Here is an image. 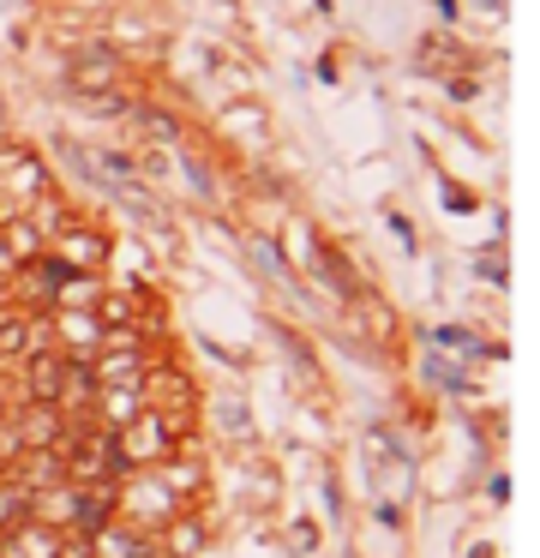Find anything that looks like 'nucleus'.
Returning a JSON list of instances; mask_svg holds the SVG:
<instances>
[{
  "mask_svg": "<svg viewBox=\"0 0 540 558\" xmlns=\"http://www.w3.org/2000/svg\"><path fill=\"white\" fill-rule=\"evenodd\" d=\"M379 522H384V529H403V505H396V498H384V505H379Z\"/></svg>",
  "mask_w": 540,
  "mask_h": 558,
  "instance_id": "22",
  "label": "nucleus"
},
{
  "mask_svg": "<svg viewBox=\"0 0 540 558\" xmlns=\"http://www.w3.org/2000/svg\"><path fill=\"white\" fill-rule=\"evenodd\" d=\"M120 121H127L139 138H151V145H163V150L187 138V126H180L175 114L163 109V102H127V114H120Z\"/></svg>",
  "mask_w": 540,
  "mask_h": 558,
  "instance_id": "15",
  "label": "nucleus"
},
{
  "mask_svg": "<svg viewBox=\"0 0 540 558\" xmlns=\"http://www.w3.org/2000/svg\"><path fill=\"white\" fill-rule=\"evenodd\" d=\"M7 457H12V450H7V445H0V469H7Z\"/></svg>",
  "mask_w": 540,
  "mask_h": 558,
  "instance_id": "25",
  "label": "nucleus"
},
{
  "mask_svg": "<svg viewBox=\"0 0 540 558\" xmlns=\"http://www.w3.org/2000/svg\"><path fill=\"white\" fill-rule=\"evenodd\" d=\"M288 546L295 553H319V529L312 522H288Z\"/></svg>",
  "mask_w": 540,
  "mask_h": 558,
  "instance_id": "21",
  "label": "nucleus"
},
{
  "mask_svg": "<svg viewBox=\"0 0 540 558\" xmlns=\"http://www.w3.org/2000/svg\"><path fill=\"white\" fill-rule=\"evenodd\" d=\"M12 373H19V402H55L60 385H67V354L43 349V354H31V361H19Z\"/></svg>",
  "mask_w": 540,
  "mask_h": 558,
  "instance_id": "8",
  "label": "nucleus"
},
{
  "mask_svg": "<svg viewBox=\"0 0 540 558\" xmlns=\"http://www.w3.org/2000/svg\"><path fill=\"white\" fill-rule=\"evenodd\" d=\"M67 85L79 97H115V90H127V61H120L115 43H84L67 61Z\"/></svg>",
  "mask_w": 540,
  "mask_h": 558,
  "instance_id": "4",
  "label": "nucleus"
},
{
  "mask_svg": "<svg viewBox=\"0 0 540 558\" xmlns=\"http://www.w3.org/2000/svg\"><path fill=\"white\" fill-rule=\"evenodd\" d=\"M175 510H187V505H180V498L168 493L151 469L127 474V481H120V493H115V517L132 522V529H144V534H156L168 517H175Z\"/></svg>",
  "mask_w": 540,
  "mask_h": 558,
  "instance_id": "2",
  "label": "nucleus"
},
{
  "mask_svg": "<svg viewBox=\"0 0 540 558\" xmlns=\"http://www.w3.org/2000/svg\"><path fill=\"white\" fill-rule=\"evenodd\" d=\"M151 474H156V481H163L168 493L180 498V505H192V498L204 493V462H199V457H187V450H175L168 462H156Z\"/></svg>",
  "mask_w": 540,
  "mask_h": 558,
  "instance_id": "16",
  "label": "nucleus"
},
{
  "mask_svg": "<svg viewBox=\"0 0 540 558\" xmlns=\"http://www.w3.org/2000/svg\"><path fill=\"white\" fill-rule=\"evenodd\" d=\"M204 541H211V529H204V517L187 505V510H175V517L156 529V558H199Z\"/></svg>",
  "mask_w": 540,
  "mask_h": 558,
  "instance_id": "9",
  "label": "nucleus"
},
{
  "mask_svg": "<svg viewBox=\"0 0 540 558\" xmlns=\"http://www.w3.org/2000/svg\"><path fill=\"white\" fill-rule=\"evenodd\" d=\"M48 253H55V258H67L72 270H96V277H103V270H108V258H115V241H108V234L96 229V222L72 217L67 229H55V234H48Z\"/></svg>",
  "mask_w": 540,
  "mask_h": 558,
  "instance_id": "6",
  "label": "nucleus"
},
{
  "mask_svg": "<svg viewBox=\"0 0 540 558\" xmlns=\"http://www.w3.org/2000/svg\"><path fill=\"white\" fill-rule=\"evenodd\" d=\"M67 534L48 529V522H19V529L0 534V558H60Z\"/></svg>",
  "mask_w": 540,
  "mask_h": 558,
  "instance_id": "14",
  "label": "nucleus"
},
{
  "mask_svg": "<svg viewBox=\"0 0 540 558\" xmlns=\"http://www.w3.org/2000/svg\"><path fill=\"white\" fill-rule=\"evenodd\" d=\"M187 433H192V414H156L144 409L139 421H127L115 433V457H120V481L139 469H156V462H168L175 450H187Z\"/></svg>",
  "mask_w": 540,
  "mask_h": 558,
  "instance_id": "1",
  "label": "nucleus"
},
{
  "mask_svg": "<svg viewBox=\"0 0 540 558\" xmlns=\"http://www.w3.org/2000/svg\"><path fill=\"white\" fill-rule=\"evenodd\" d=\"M475 558H499V546H487V541H480V546H475Z\"/></svg>",
  "mask_w": 540,
  "mask_h": 558,
  "instance_id": "23",
  "label": "nucleus"
},
{
  "mask_svg": "<svg viewBox=\"0 0 540 558\" xmlns=\"http://www.w3.org/2000/svg\"><path fill=\"white\" fill-rule=\"evenodd\" d=\"M144 409H156V414H199V385H192L187 366L156 354L151 373H144Z\"/></svg>",
  "mask_w": 540,
  "mask_h": 558,
  "instance_id": "5",
  "label": "nucleus"
},
{
  "mask_svg": "<svg viewBox=\"0 0 540 558\" xmlns=\"http://www.w3.org/2000/svg\"><path fill=\"white\" fill-rule=\"evenodd\" d=\"M48 186H55V174H48L43 150L7 138V145H0V210H24L31 198H43Z\"/></svg>",
  "mask_w": 540,
  "mask_h": 558,
  "instance_id": "3",
  "label": "nucleus"
},
{
  "mask_svg": "<svg viewBox=\"0 0 540 558\" xmlns=\"http://www.w3.org/2000/svg\"><path fill=\"white\" fill-rule=\"evenodd\" d=\"M96 426L103 433H120L127 421H139L144 414V385H96Z\"/></svg>",
  "mask_w": 540,
  "mask_h": 558,
  "instance_id": "12",
  "label": "nucleus"
},
{
  "mask_svg": "<svg viewBox=\"0 0 540 558\" xmlns=\"http://www.w3.org/2000/svg\"><path fill=\"white\" fill-rule=\"evenodd\" d=\"M91 553L96 558H156V534H144V529H132V522H108V529H96L91 534Z\"/></svg>",
  "mask_w": 540,
  "mask_h": 558,
  "instance_id": "13",
  "label": "nucleus"
},
{
  "mask_svg": "<svg viewBox=\"0 0 540 558\" xmlns=\"http://www.w3.org/2000/svg\"><path fill=\"white\" fill-rule=\"evenodd\" d=\"M7 138H12V121H7V114H0V145H7Z\"/></svg>",
  "mask_w": 540,
  "mask_h": 558,
  "instance_id": "24",
  "label": "nucleus"
},
{
  "mask_svg": "<svg viewBox=\"0 0 540 558\" xmlns=\"http://www.w3.org/2000/svg\"><path fill=\"white\" fill-rule=\"evenodd\" d=\"M7 481H19L24 493H48V486L67 481V469H60V450H19V457H7Z\"/></svg>",
  "mask_w": 540,
  "mask_h": 558,
  "instance_id": "11",
  "label": "nucleus"
},
{
  "mask_svg": "<svg viewBox=\"0 0 540 558\" xmlns=\"http://www.w3.org/2000/svg\"><path fill=\"white\" fill-rule=\"evenodd\" d=\"M151 361H156V349H96L91 373H96V385H144Z\"/></svg>",
  "mask_w": 540,
  "mask_h": 558,
  "instance_id": "10",
  "label": "nucleus"
},
{
  "mask_svg": "<svg viewBox=\"0 0 540 558\" xmlns=\"http://www.w3.org/2000/svg\"><path fill=\"white\" fill-rule=\"evenodd\" d=\"M223 126H228L235 138H252V145H264V138H271V121H264V109H259V102H228Z\"/></svg>",
  "mask_w": 540,
  "mask_h": 558,
  "instance_id": "17",
  "label": "nucleus"
},
{
  "mask_svg": "<svg viewBox=\"0 0 540 558\" xmlns=\"http://www.w3.org/2000/svg\"><path fill=\"white\" fill-rule=\"evenodd\" d=\"M48 337H55L60 354H96L103 349V318H96V306H55Z\"/></svg>",
  "mask_w": 540,
  "mask_h": 558,
  "instance_id": "7",
  "label": "nucleus"
},
{
  "mask_svg": "<svg viewBox=\"0 0 540 558\" xmlns=\"http://www.w3.org/2000/svg\"><path fill=\"white\" fill-rule=\"evenodd\" d=\"M216 426H223L228 438H252V421H247V409H240V397L216 402Z\"/></svg>",
  "mask_w": 540,
  "mask_h": 558,
  "instance_id": "19",
  "label": "nucleus"
},
{
  "mask_svg": "<svg viewBox=\"0 0 540 558\" xmlns=\"http://www.w3.org/2000/svg\"><path fill=\"white\" fill-rule=\"evenodd\" d=\"M432 342H439V349H463V354H487V342H475L468 330H456V325H439Z\"/></svg>",
  "mask_w": 540,
  "mask_h": 558,
  "instance_id": "20",
  "label": "nucleus"
},
{
  "mask_svg": "<svg viewBox=\"0 0 540 558\" xmlns=\"http://www.w3.org/2000/svg\"><path fill=\"white\" fill-rule=\"evenodd\" d=\"M19 522H31V493H24L19 481H7V474H0V534L19 529Z\"/></svg>",
  "mask_w": 540,
  "mask_h": 558,
  "instance_id": "18",
  "label": "nucleus"
}]
</instances>
